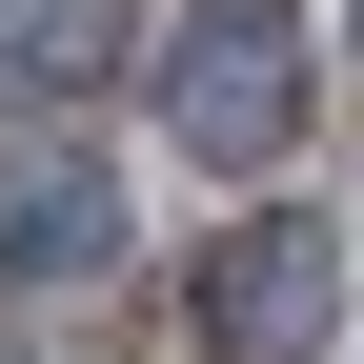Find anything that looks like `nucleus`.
<instances>
[{"label": "nucleus", "mask_w": 364, "mask_h": 364, "mask_svg": "<svg viewBox=\"0 0 364 364\" xmlns=\"http://www.w3.org/2000/svg\"><path fill=\"white\" fill-rule=\"evenodd\" d=\"M102 243H122V203L81 162H0V284H81Z\"/></svg>", "instance_id": "7ed1b4c3"}, {"label": "nucleus", "mask_w": 364, "mask_h": 364, "mask_svg": "<svg viewBox=\"0 0 364 364\" xmlns=\"http://www.w3.org/2000/svg\"><path fill=\"white\" fill-rule=\"evenodd\" d=\"M182 324H203V364H324V324H344V243H324V223H223L203 284H182Z\"/></svg>", "instance_id": "f03ea898"}, {"label": "nucleus", "mask_w": 364, "mask_h": 364, "mask_svg": "<svg viewBox=\"0 0 364 364\" xmlns=\"http://www.w3.org/2000/svg\"><path fill=\"white\" fill-rule=\"evenodd\" d=\"M304 0H203V21L162 41V142L182 162H284L304 142Z\"/></svg>", "instance_id": "f257e3e1"}, {"label": "nucleus", "mask_w": 364, "mask_h": 364, "mask_svg": "<svg viewBox=\"0 0 364 364\" xmlns=\"http://www.w3.org/2000/svg\"><path fill=\"white\" fill-rule=\"evenodd\" d=\"M102 61H122V41H102V0H0V81H21V102H81Z\"/></svg>", "instance_id": "20e7f679"}]
</instances>
